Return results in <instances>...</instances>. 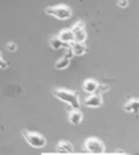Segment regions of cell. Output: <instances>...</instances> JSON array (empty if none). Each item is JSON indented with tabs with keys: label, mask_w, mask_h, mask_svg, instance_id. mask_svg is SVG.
I'll use <instances>...</instances> for the list:
<instances>
[{
	"label": "cell",
	"mask_w": 139,
	"mask_h": 155,
	"mask_svg": "<svg viewBox=\"0 0 139 155\" xmlns=\"http://www.w3.org/2000/svg\"><path fill=\"white\" fill-rule=\"evenodd\" d=\"M53 95L62 102H66L74 110H79L81 102L78 94L75 91H71L66 89H56L53 92Z\"/></svg>",
	"instance_id": "6da1fadb"
},
{
	"label": "cell",
	"mask_w": 139,
	"mask_h": 155,
	"mask_svg": "<svg viewBox=\"0 0 139 155\" xmlns=\"http://www.w3.org/2000/svg\"><path fill=\"white\" fill-rule=\"evenodd\" d=\"M124 110L126 112H134L137 114L139 110V102L137 99H131L124 106Z\"/></svg>",
	"instance_id": "7c38bea8"
},
{
	"label": "cell",
	"mask_w": 139,
	"mask_h": 155,
	"mask_svg": "<svg viewBox=\"0 0 139 155\" xmlns=\"http://www.w3.org/2000/svg\"><path fill=\"white\" fill-rule=\"evenodd\" d=\"M71 29L73 33H75L76 31L81 30V29H85V23L81 21H77V22L73 26V28H72Z\"/></svg>",
	"instance_id": "9a60e30c"
},
{
	"label": "cell",
	"mask_w": 139,
	"mask_h": 155,
	"mask_svg": "<svg viewBox=\"0 0 139 155\" xmlns=\"http://www.w3.org/2000/svg\"><path fill=\"white\" fill-rule=\"evenodd\" d=\"M9 67V64L8 62L4 60L3 58H0V68L1 69H7Z\"/></svg>",
	"instance_id": "d6986e66"
},
{
	"label": "cell",
	"mask_w": 139,
	"mask_h": 155,
	"mask_svg": "<svg viewBox=\"0 0 139 155\" xmlns=\"http://www.w3.org/2000/svg\"><path fill=\"white\" fill-rule=\"evenodd\" d=\"M98 87H99V83L95 80L87 79L83 83L84 91L87 94H91L97 92L98 91Z\"/></svg>",
	"instance_id": "8992f818"
},
{
	"label": "cell",
	"mask_w": 139,
	"mask_h": 155,
	"mask_svg": "<svg viewBox=\"0 0 139 155\" xmlns=\"http://www.w3.org/2000/svg\"><path fill=\"white\" fill-rule=\"evenodd\" d=\"M64 56H65L66 58H68V59H71L73 57L74 54H73V50H72L71 46L66 49V54Z\"/></svg>",
	"instance_id": "ac0fdd59"
},
{
	"label": "cell",
	"mask_w": 139,
	"mask_h": 155,
	"mask_svg": "<svg viewBox=\"0 0 139 155\" xmlns=\"http://www.w3.org/2000/svg\"><path fill=\"white\" fill-rule=\"evenodd\" d=\"M56 150L59 153H71L73 152V145L68 141H60L57 145Z\"/></svg>",
	"instance_id": "8fae6325"
},
{
	"label": "cell",
	"mask_w": 139,
	"mask_h": 155,
	"mask_svg": "<svg viewBox=\"0 0 139 155\" xmlns=\"http://www.w3.org/2000/svg\"><path fill=\"white\" fill-rule=\"evenodd\" d=\"M87 39V33L85 29L76 31L74 33V41L76 42H85Z\"/></svg>",
	"instance_id": "5bb4252c"
},
{
	"label": "cell",
	"mask_w": 139,
	"mask_h": 155,
	"mask_svg": "<svg viewBox=\"0 0 139 155\" xmlns=\"http://www.w3.org/2000/svg\"><path fill=\"white\" fill-rule=\"evenodd\" d=\"M59 39L63 42L66 43H72L74 41V33L72 31V29H63L59 33L58 36Z\"/></svg>",
	"instance_id": "9c48e42d"
},
{
	"label": "cell",
	"mask_w": 139,
	"mask_h": 155,
	"mask_svg": "<svg viewBox=\"0 0 139 155\" xmlns=\"http://www.w3.org/2000/svg\"><path fill=\"white\" fill-rule=\"evenodd\" d=\"M86 150L94 154H100L105 151V145L101 140L96 137H90L85 142Z\"/></svg>",
	"instance_id": "277c9868"
},
{
	"label": "cell",
	"mask_w": 139,
	"mask_h": 155,
	"mask_svg": "<svg viewBox=\"0 0 139 155\" xmlns=\"http://www.w3.org/2000/svg\"><path fill=\"white\" fill-rule=\"evenodd\" d=\"M22 135L29 145L33 148H43L46 144V138L38 132H30L27 129H24L22 130Z\"/></svg>",
	"instance_id": "3957f363"
},
{
	"label": "cell",
	"mask_w": 139,
	"mask_h": 155,
	"mask_svg": "<svg viewBox=\"0 0 139 155\" xmlns=\"http://www.w3.org/2000/svg\"><path fill=\"white\" fill-rule=\"evenodd\" d=\"M85 105L86 107H92V108L101 107L103 105V97H102L101 93L95 92L94 94H91L85 100Z\"/></svg>",
	"instance_id": "5b68a950"
},
{
	"label": "cell",
	"mask_w": 139,
	"mask_h": 155,
	"mask_svg": "<svg viewBox=\"0 0 139 155\" xmlns=\"http://www.w3.org/2000/svg\"><path fill=\"white\" fill-rule=\"evenodd\" d=\"M70 64V59L66 58L65 56H63V58H61L56 63V69L58 70H63V69L67 68Z\"/></svg>",
	"instance_id": "4fadbf2b"
},
{
	"label": "cell",
	"mask_w": 139,
	"mask_h": 155,
	"mask_svg": "<svg viewBox=\"0 0 139 155\" xmlns=\"http://www.w3.org/2000/svg\"><path fill=\"white\" fill-rule=\"evenodd\" d=\"M110 89L108 84H99V87H98V91L99 93H106Z\"/></svg>",
	"instance_id": "2e32d148"
},
{
	"label": "cell",
	"mask_w": 139,
	"mask_h": 155,
	"mask_svg": "<svg viewBox=\"0 0 139 155\" xmlns=\"http://www.w3.org/2000/svg\"><path fill=\"white\" fill-rule=\"evenodd\" d=\"M118 6L121 8H125L129 5V1L128 0H119L118 1Z\"/></svg>",
	"instance_id": "ffe728a7"
},
{
	"label": "cell",
	"mask_w": 139,
	"mask_h": 155,
	"mask_svg": "<svg viewBox=\"0 0 139 155\" xmlns=\"http://www.w3.org/2000/svg\"><path fill=\"white\" fill-rule=\"evenodd\" d=\"M0 58H3V57H2V54H1V52H0Z\"/></svg>",
	"instance_id": "7402d4cb"
},
{
	"label": "cell",
	"mask_w": 139,
	"mask_h": 155,
	"mask_svg": "<svg viewBox=\"0 0 139 155\" xmlns=\"http://www.w3.org/2000/svg\"><path fill=\"white\" fill-rule=\"evenodd\" d=\"M50 45L51 48L54 50H59L61 48H68L71 46V43H66L63 42L59 39L58 36L57 37H53L50 39Z\"/></svg>",
	"instance_id": "30bf717a"
},
{
	"label": "cell",
	"mask_w": 139,
	"mask_h": 155,
	"mask_svg": "<svg viewBox=\"0 0 139 155\" xmlns=\"http://www.w3.org/2000/svg\"><path fill=\"white\" fill-rule=\"evenodd\" d=\"M117 153H121V154H124V153H125L123 152V151H121V150H120V151H119V152Z\"/></svg>",
	"instance_id": "44dd1931"
},
{
	"label": "cell",
	"mask_w": 139,
	"mask_h": 155,
	"mask_svg": "<svg viewBox=\"0 0 139 155\" xmlns=\"http://www.w3.org/2000/svg\"><path fill=\"white\" fill-rule=\"evenodd\" d=\"M71 48L73 51L74 55L81 56L87 51V46L85 42H76L73 41L71 43Z\"/></svg>",
	"instance_id": "52a82bcc"
},
{
	"label": "cell",
	"mask_w": 139,
	"mask_h": 155,
	"mask_svg": "<svg viewBox=\"0 0 139 155\" xmlns=\"http://www.w3.org/2000/svg\"><path fill=\"white\" fill-rule=\"evenodd\" d=\"M7 49H8V51H11V52H15L16 51V49H17V46H16V44L12 42V41H11V42H8L7 44V46H6Z\"/></svg>",
	"instance_id": "e0dca14e"
},
{
	"label": "cell",
	"mask_w": 139,
	"mask_h": 155,
	"mask_svg": "<svg viewBox=\"0 0 139 155\" xmlns=\"http://www.w3.org/2000/svg\"><path fill=\"white\" fill-rule=\"evenodd\" d=\"M83 119V115L79 110H73L68 115L69 122L73 125H79Z\"/></svg>",
	"instance_id": "ba28073f"
},
{
	"label": "cell",
	"mask_w": 139,
	"mask_h": 155,
	"mask_svg": "<svg viewBox=\"0 0 139 155\" xmlns=\"http://www.w3.org/2000/svg\"><path fill=\"white\" fill-rule=\"evenodd\" d=\"M46 14L54 16L60 21H66L72 17L73 12L71 8L66 5H58L46 8Z\"/></svg>",
	"instance_id": "7a4b0ae2"
}]
</instances>
